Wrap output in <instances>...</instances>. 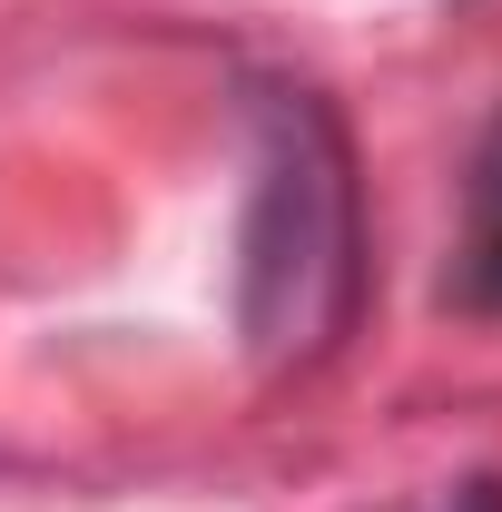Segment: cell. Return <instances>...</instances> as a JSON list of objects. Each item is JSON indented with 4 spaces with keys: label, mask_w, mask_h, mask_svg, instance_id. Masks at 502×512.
I'll use <instances>...</instances> for the list:
<instances>
[{
    "label": "cell",
    "mask_w": 502,
    "mask_h": 512,
    "mask_svg": "<svg viewBox=\"0 0 502 512\" xmlns=\"http://www.w3.org/2000/svg\"><path fill=\"white\" fill-rule=\"evenodd\" d=\"M365 316V188L355 138L315 89H256V168L237 227V335L256 375L325 365Z\"/></svg>",
    "instance_id": "cell-1"
},
{
    "label": "cell",
    "mask_w": 502,
    "mask_h": 512,
    "mask_svg": "<svg viewBox=\"0 0 502 512\" xmlns=\"http://www.w3.org/2000/svg\"><path fill=\"white\" fill-rule=\"evenodd\" d=\"M453 296L502 316V119L473 148V197H463V256H453Z\"/></svg>",
    "instance_id": "cell-2"
},
{
    "label": "cell",
    "mask_w": 502,
    "mask_h": 512,
    "mask_svg": "<svg viewBox=\"0 0 502 512\" xmlns=\"http://www.w3.org/2000/svg\"><path fill=\"white\" fill-rule=\"evenodd\" d=\"M384 512H502V473H463V483H434V493L384 503Z\"/></svg>",
    "instance_id": "cell-3"
}]
</instances>
